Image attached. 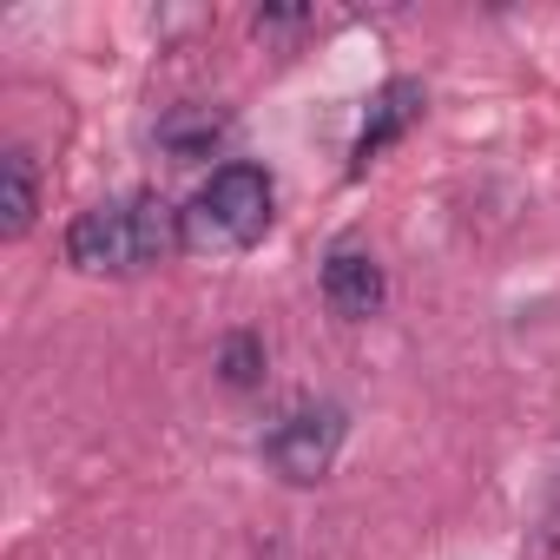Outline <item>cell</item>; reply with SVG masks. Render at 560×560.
<instances>
[{"mask_svg":"<svg viewBox=\"0 0 560 560\" xmlns=\"http://www.w3.org/2000/svg\"><path fill=\"white\" fill-rule=\"evenodd\" d=\"M172 250H185L178 211L165 198H119V205H93L67 224V264L93 270V277H132L165 264Z\"/></svg>","mask_w":560,"mask_h":560,"instance_id":"obj_1","label":"cell"},{"mask_svg":"<svg viewBox=\"0 0 560 560\" xmlns=\"http://www.w3.org/2000/svg\"><path fill=\"white\" fill-rule=\"evenodd\" d=\"M185 250H244L270 231V178L257 165H218L211 185L178 211Z\"/></svg>","mask_w":560,"mask_h":560,"instance_id":"obj_2","label":"cell"},{"mask_svg":"<svg viewBox=\"0 0 560 560\" xmlns=\"http://www.w3.org/2000/svg\"><path fill=\"white\" fill-rule=\"evenodd\" d=\"M337 448H343V409L337 402H298V409L277 416L270 435H264V462L284 481H298V488L324 481Z\"/></svg>","mask_w":560,"mask_h":560,"instance_id":"obj_3","label":"cell"},{"mask_svg":"<svg viewBox=\"0 0 560 560\" xmlns=\"http://www.w3.org/2000/svg\"><path fill=\"white\" fill-rule=\"evenodd\" d=\"M383 298H389V284H383V264H376L370 250L337 244V250L324 257V304H330L337 317L363 324V317H376V311H383Z\"/></svg>","mask_w":560,"mask_h":560,"instance_id":"obj_4","label":"cell"},{"mask_svg":"<svg viewBox=\"0 0 560 560\" xmlns=\"http://www.w3.org/2000/svg\"><path fill=\"white\" fill-rule=\"evenodd\" d=\"M416 119H422V86H416V80H389V86L370 100V119H363V132H357V172H363L370 159H383Z\"/></svg>","mask_w":560,"mask_h":560,"instance_id":"obj_5","label":"cell"},{"mask_svg":"<svg viewBox=\"0 0 560 560\" xmlns=\"http://www.w3.org/2000/svg\"><path fill=\"white\" fill-rule=\"evenodd\" d=\"M34 211H40L34 152H27V145H8V159H0V231H8V237H27V231H34Z\"/></svg>","mask_w":560,"mask_h":560,"instance_id":"obj_6","label":"cell"},{"mask_svg":"<svg viewBox=\"0 0 560 560\" xmlns=\"http://www.w3.org/2000/svg\"><path fill=\"white\" fill-rule=\"evenodd\" d=\"M218 139H224V113L218 106H172L159 119V145L172 159H211Z\"/></svg>","mask_w":560,"mask_h":560,"instance_id":"obj_7","label":"cell"},{"mask_svg":"<svg viewBox=\"0 0 560 560\" xmlns=\"http://www.w3.org/2000/svg\"><path fill=\"white\" fill-rule=\"evenodd\" d=\"M218 370H224V383H231V389H257V383H264V343H257L250 330L224 337V350H218Z\"/></svg>","mask_w":560,"mask_h":560,"instance_id":"obj_8","label":"cell"},{"mask_svg":"<svg viewBox=\"0 0 560 560\" xmlns=\"http://www.w3.org/2000/svg\"><path fill=\"white\" fill-rule=\"evenodd\" d=\"M311 14H298V8H264L257 14V34H291V27H304Z\"/></svg>","mask_w":560,"mask_h":560,"instance_id":"obj_9","label":"cell"}]
</instances>
